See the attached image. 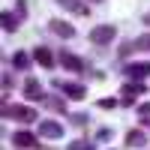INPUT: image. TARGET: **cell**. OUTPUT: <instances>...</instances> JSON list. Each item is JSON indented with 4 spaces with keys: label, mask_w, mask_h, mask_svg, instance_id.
Here are the masks:
<instances>
[{
    "label": "cell",
    "mask_w": 150,
    "mask_h": 150,
    "mask_svg": "<svg viewBox=\"0 0 150 150\" xmlns=\"http://www.w3.org/2000/svg\"><path fill=\"white\" fill-rule=\"evenodd\" d=\"M33 60H36V63H39V66H45V69H51V66H54V54L48 51L45 45L33 48Z\"/></svg>",
    "instance_id": "obj_7"
},
{
    "label": "cell",
    "mask_w": 150,
    "mask_h": 150,
    "mask_svg": "<svg viewBox=\"0 0 150 150\" xmlns=\"http://www.w3.org/2000/svg\"><path fill=\"white\" fill-rule=\"evenodd\" d=\"M114 36H117V27H114V24H99V27L90 30V42H93V45H108Z\"/></svg>",
    "instance_id": "obj_2"
},
{
    "label": "cell",
    "mask_w": 150,
    "mask_h": 150,
    "mask_svg": "<svg viewBox=\"0 0 150 150\" xmlns=\"http://www.w3.org/2000/svg\"><path fill=\"white\" fill-rule=\"evenodd\" d=\"M135 93H144V84H126L123 87V96H135Z\"/></svg>",
    "instance_id": "obj_17"
},
{
    "label": "cell",
    "mask_w": 150,
    "mask_h": 150,
    "mask_svg": "<svg viewBox=\"0 0 150 150\" xmlns=\"http://www.w3.org/2000/svg\"><path fill=\"white\" fill-rule=\"evenodd\" d=\"M12 144H15V147H33L36 144V135L27 132V129H18L15 135H12Z\"/></svg>",
    "instance_id": "obj_9"
},
{
    "label": "cell",
    "mask_w": 150,
    "mask_h": 150,
    "mask_svg": "<svg viewBox=\"0 0 150 150\" xmlns=\"http://www.w3.org/2000/svg\"><path fill=\"white\" fill-rule=\"evenodd\" d=\"M3 117H12V120H21V123H30V120H39L36 111L30 105H3Z\"/></svg>",
    "instance_id": "obj_1"
},
{
    "label": "cell",
    "mask_w": 150,
    "mask_h": 150,
    "mask_svg": "<svg viewBox=\"0 0 150 150\" xmlns=\"http://www.w3.org/2000/svg\"><path fill=\"white\" fill-rule=\"evenodd\" d=\"M54 87L60 93H66L69 99H84L87 90H84V84H75V81H54Z\"/></svg>",
    "instance_id": "obj_3"
},
{
    "label": "cell",
    "mask_w": 150,
    "mask_h": 150,
    "mask_svg": "<svg viewBox=\"0 0 150 150\" xmlns=\"http://www.w3.org/2000/svg\"><path fill=\"white\" fill-rule=\"evenodd\" d=\"M51 33H57L60 39H72L75 36V27L69 21H51Z\"/></svg>",
    "instance_id": "obj_8"
},
{
    "label": "cell",
    "mask_w": 150,
    "mask_h": 150,
    "mask_svg": "<svg viewBox=\"0 0 150 150\" xmlns=\"http://www.w3.org/2000/svg\"><path fill=\"white\" fill-rule=\"evenodd\" d=\"M39 135L42 138H60V135H63V126L54 123V120H39Z\"/></svg>",
    "instance_id": "obj_4"
},
{
    "label": "cell",
    "mask_w": 150,
    "mask_h": 150,
    "mask_svg": "<svg viewBox=\"0 0 150 150\" xmlns=\"http://www.w3.org/2000/svg\"><path fill=\"white\" fill-rule=\"evenodd\" d=\"M96 138H99V141H108V138H111V129H99Z\"/></svg>",
    "instance_id": "obj_21"
},
{
    "label": "cell",
    "mask_w": 150,
    "mask_h": 150,
    "mask_svg": "<svg viewBox=\"0 0 150 150\" xmlns=\"http://www.w3.org/2000/svg\"><path fill=\"white\" fill-rule=\"evenodd\" d=\"M3 30H6V33H15V30H18V18L9 15V12H3Z\"/></svg>",
    "instance_id": "obj_13"
},
{
    "label": "cell",
    "mask_w": 150,
    "mask_h": 150,
    "mask_svg": "<svg viewBox=\"0 0 150 150\" xmlns=\"http://www.w3.org/2000/svg\"><path fill=\"white\" fill-rule=\"evenodd\" d=\"M135 51H150V33H144V36L135 39Z\"/></svg>",
    "instance_id": "obj_14"
},
{
    "label": "cell",
    "mask_w": 150,
    "mask_h": 150,
    "mask_svg": "<svg viewBox=\"0 0 150 150\" xmlns=\"http://www.w3.org/2000/svg\"><path fill=\"white\" fill-rule=\"evenodd\" d=\"M12 66H15V69H27V54L18 51L15 57H12Z\"/></svg>",
    "instance_id": "obj_15"
},
{
    "label": "cell",
    "mask_w": 150,
    "mask_h": 150,
    "mask_svg": "<svg viewBox=\"0 0 150 150\" xmlns=\"http://www.w3.org/2000/svg\"><path fill=\"white\" fill-rule=\"evenodd\" d=\"M117 102H114V99H99V108H114Z\"/></svg>",
    "instance_id": "obj_22"
},
{
    "label": "cell",
    "mask_w": 150,
    "mask_h": 150,
    "mask_svg": "<svg viewBox=\"0 0 150 150\" xmlns=\"http://www.w3.org/2000/svg\"><path fill=\"white\" fill-rule=\"evenodd\" d=\"M123 72H126L129 78L141 81V78H147V75H150V63H147V60H144V63H129V66L123 69Z\"/></svg>",
    "instance_id": "obj_6"
},
{
    "label": "cell",
    "mask_w": 150,
    "mask_h": 150,
    "mask_svg": "<svg viewBox=\"0 0 150 150\" xmlns=\"http://www.w3.org/2000/svg\"><path fill=\"white\" fill-rule=\"evenodd\" d=\"M138 114H141V117H150V105H147V102L138 105Z\"/></svg>",
    "instance_id": "obj_23"
},
{
    "label": "cell",
    "mask_w": 150,
    "mask_h": 150,
    "mask_svg": "<svg viewBox=\"0 0 150 150\" xmlns=\"http://www.w3.org/2000/svg\"><path fill=\"white\" fill-rule=\"evenodd\" d=\"M144 24H147V27H150V12H147V15H144Z\"/></svg>",
    "instance_id": "obj_24"
},
{
    "label": "cell",
    "mask_w": 150,
    "mask_h": 150,
    "mask_svg": "<svg viewBox=\"0 0 150 150\" xmlns=\"http://www.w3.org/2000/svg\"><path fill=\"white\" fill-rule=\"evenodd\" d=\"M129 51H135V42H123V48H120V57H129Z\"/></svg>",
    "instance_id": "obj_19"
},
{
    "label": "cell",
    "mask_w": 150,
    "mask_h": 150,
    "mask_svg": "<svg viewBox=\"0 0 150 150\" xmlns=\"http://www.w3.org/2000/svg\"><path fill=\"white\" fill-rule=\"evenodd\" d=\"M72 123H75V126H84V123H87V114H72Z\"/></svg>",
    "instance_id": "obj_20"
},
{
    "label": "cell",
    "mask_w": 150,
    "mask_h": 150,
    "mask_svg": "<svg viewBox=\"0 0 150 150\" xmlns=\"http://www.w3.org/2000/svg\"><path fill=\"white\" fill-rule=\"evenodd\" d=\"M57 60H60V63H63V66H66L69 72H81V69H84L81 57H75L72 51H60V54H57Z\"/></svg>",
    "instance_id": "obj_5"
},
{
    "label": "cell",
    "mask_w": 150,
    "mask_h": 150,
    "mask_svg": "<svg viewBox=\"0 0 150 150\" xmlns=\"http://www.w3.org/2000/svg\"><path fill=\"white\" fill-rule=\"evenodd\" d=\"M69 150H93V144H90V141H81V138H78V141H72V144H69Z\"/></svg>",
    "instance_id": "obj_18"
},
{
    "label": "cell",
    "mask_w": 150,
    "mask_h": 150,
    "mask_svg": "<svg viewBox=\"0 0 150 150\" xmlns=\"http://www.w3.org/2000/svg\"><path fill=\"white\" fill-rule=\"evenodd\" d=\"M48 108L57 111V114H63V111H66V102H63V99H48Z\"/></svg>",
    "instance_id": "obj_16"
},
{
    "label": "cell",
    "mask_w": 150,
    "mask_h": 150,
    "mask_svg": "<svg viewBox=\"0 0 150 150\" xmlns=\"http://www.w3.org/2000/svg\"><path fill=\"white\" fill-rule=\"evenodd\" d=\"M93 3H102V0H93Z\"/></svg>",
    "instance_id": "obj_25"
},
{
    "label": "cell",
    "mask_w": 150,
    "mask_h": 150,
    "mask_svg": "<svg viewBox=\"0 0 150 150\" xmlns=\"http://www.w3.org/2000/svg\"><path fill=\"white\" fill-rule=\"evenodd\" d=\"M126 144L129 147H144L147 144V135L141 129H132V132H126Z\"/></svg>",
    "instance_id": "obj_12"
},
{
    "label": "cell",
    "mask_w": 150,
    "mask_h": 150,
    "mask_svg": "<svg viewBox=\"0 0 150 150\" xmlns=\"http://www.w3.org/2000/svg\"><path fill=\"white\" fill-rule=\"evenodd\" d=\"M57 6H63V9L75 12V15H87V6L81 3V0H57Z\"/></svg>",
    "instance_id": "obj_11"
},
{
    "label": "cell",
    "mask_w": 150,
    "mask_h": 150,
    "mask_svg": "<svg viewBox=\"0 0 150 150\" xmlns=\"http://www.w3.org/2000/svg\"><path fill=\"white\" fill-rule=\"evenodd\" d=\"M24 93H27V99H33V102H36V99H42L39 81H36V78H27V81H24Z\"/></svg>",
    "instance_id": "obj_10"
}]
</instances>
